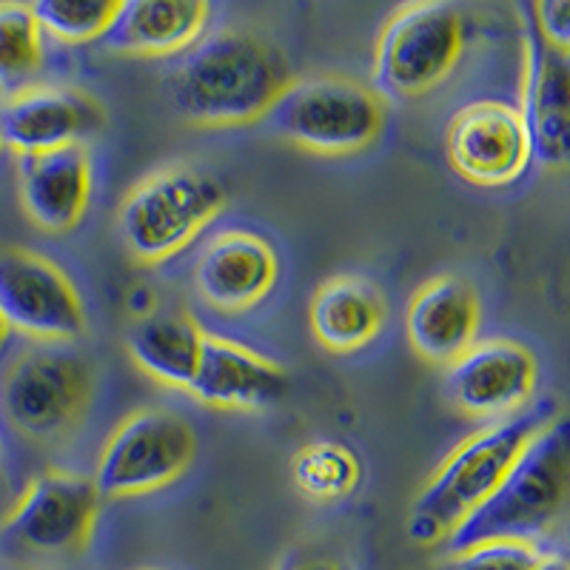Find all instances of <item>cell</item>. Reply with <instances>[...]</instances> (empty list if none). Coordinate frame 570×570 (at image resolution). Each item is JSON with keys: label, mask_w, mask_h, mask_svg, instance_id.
<instances>
[{"label": "cell", "mask_w": 570, "mask_h": 570, "mask_svg": "<svg viewBox=\"0 0 570 570\" xmlns=\"http://www.w3.org/2000/svg\"><path fill=\"white\" fill-rule=\"evenodd\" d=\"M40 29L60 43H91L106 35L117 3L106 0H40L32 3Z\"/></svg>", "instance_id": "24"}, {"label": "cell", "mask_w": 570, "mask_h": 570, "mask_svg": "<svg viewBox=\"0 0 570 570\" xmlns=\"http://www.w3.org/2000/svg\"><path fill=\"white\" fill-rule=\"evenodd\" d=\"M465 12L456 3L396 9L376 43L374 83L389 98H420L454 71L465 46Z\"/></svg>", "instance_id": "7"}, {"label": "cell", "mask_w": 570, "mask_h": 570, "mask_svg": "<svg viewBox=\"0 0 570 570\" xmlns=\"http://www.w3.org/2000/svg\"><path fill=\"white\" fill-rule=\"evenodd\" d=\"M385 325V299L363 277H334L312 299V331L323 348L334 354L363 351Z\"/></svg>", "instance_id": "20"}, {"label": "cell", "mask_w": 570, "mask_h": 570, "mask_svg": "<svg viewBox=\"0 0 570 570\" xmlns=\"http://www.w3.org/2000/svg\"><path fill=\"white\" fill-rule=\"evenodd\" d=\"M288 83L283 58L266 40L217 29L183 52L169 75V95L191 124L246 126L263 120Z\"/></svg>", "instance_id": "1"}, {"label": "cell", "mask_w": 570, "mask_h": 570, "mask_svg": "<svg viewBox=\"0 0 570 570\" xmlns=\"http://www.w3.org/2000/svg\"><path fill=\"white\" fill-rule=\"evenodd\" d=\"M91 365L69 343H35L9 360L0 376V405L14 431L32 440H58L86 414Z\"/></svg>", "instance_id": "5"}, {"label": "cell", "mask_w": 570, "mask_h": 570, "mask_svg": "<svg viewBox=\"0 0 570 570\" xmlns=\"http://www.w3.org/2000/svg\"><path fill=\"white\" fill-rule=\"evenodd\" d=\"M544 557L531 542H480L451 553L448 570H537Z\"/></svg>", "instance_id": "25"}, {"label": "cell", "mask_w": 570, "mask_h": 570, "mask_svg": "<svg viewBox=\"0 0 570 570\" xmlns=\"http://www.w3.org/2000/svg\"><path fill=\"white\" fill-rule=\"evenodd\" d=\"M100 499L95 480L78 473H43L18 499L0 528V551L29 559L80 553L98 522Z\"/></svg>", "instance_id": "9"}, {"label": "cell", "mask_w": 570, "mask_h": 570, "mask_svg": "<svg viewBox=\"0 0 570 570\" xmlns=\"http://www.w3.org/2000/svg\"><path fill=\"white\" fill-rule=\"evenodd\" d=\"M570 508V414L551 416L519 451L485 505L448 539L451 553L480 542H531L557 528Z\"/></svg>", "instance_id": "2"}, {"label": "cell", "mask_w": 570, "mask_h": 570, "mask_svg": "<svg viewBox=\"0 0 570 570\" xmlns=\"http://www.w3.org/2000/svg\"><path fill=\"white\" fill-rule=\"evenodd\" d=\"M537 391V360L513 340L473 343L448 365L445 394L468 416H513Z\"/></svg>", "instance_id": "13"}, {"label": "cell", "mask_w": 570, "mask_h": 570, "mask_svg": "<svg viewBox=\"0 0 570 570\" xmlns=\"http://www.w3.org/2000/svg\"><path fill=\"white\" fill-rule=\"evenodd\" d=\"M445 146L451 166L476 186H508L533 160L522 111L499 100L462 106L448 126Z\"/></svg>", "instance_id": "11"}, {"label": "cell", "mask_w": 570, "mask_h": 570, "mask_svg": "<svg viewBox=\"0 0 570 570\" xmlns=\"http://www.w3.org/2000/svg\"><path fill=\"white\" fill-rule=\"evenodd\" d=\"M277 570H343L337 562L323 557H288Z\"/></svg>", "instance_id": "27"}, {"label": "cell", "mask_w": 570, "mask_h": 570, "mask_svg": "<svg viewBox=\"0 0 570 570\" xmlns=\"http://www.w3.org/2000/svg\"><path fill=\"white\" fill-rule=\"evenodd\" d=\"M548 420L551 409L539 405L491 422L462 440L414 499L409 537L416 544H440L454 537L462 522L491 499L519 451Z\"/></svg>", "instance_id": "3"}, {"label": "cell", "mask_w": 570, "mask_h": 570, "mask_svg": "<svg viewBox=\"0 0 570 570\" xmlns=\"http://www.w3.org/2000/svg\"><path fill=\"white\" fill-rule=\"evenodd\" d=\"M197 454L191 422L169 409H142L106 442L95 485L104 499L142 497L175 482Z\"/></svg>", "instance_id": "8"}, {"label": "cell", "mask_w": 570, "mask_h": 570, "mask_svg": "<svg viewBox=\"0 0 570 570\" xmlns=\"http://www.w3.org/2000/svg\"><path fill=\"white\" fill-rule=\"evenodd\" d=\"M206 331L180 314H142L126 334L135 365L171 389L191 385L200 365Z\"/></svg>", "instance_id": "21"}, {"label": "cell", "mask_w": 570, "mask_h": 570, "mask_svg": "<svg viewBox=\"0 0 570 570\" xmlns=\"http://www.w3.org/2000/svg\"><path fill=\"white\" fill-rule=\"evenodd\" d=\"M212 7L203 0H124L100 46L117 55H180L206 35Z\"/></svg>", "instance_id": "18"}, {"label": "cell", "mask_w": 570, "mask_h": 570, "mask_svg": "<svg viewBox=\"0 0 570 570\" xmlns=\"http://www.w3.org/2000/svg\"><path fill=\"white\" fill-rule=\"evenodd\" d=\"M0 317L38 343H71L86 328L83 299L52 259L0 248Z\"/></svg>", "instance_id": "10"}, {"label": "cell", "mask_w": 570, "mask_h": 570, "mask_svg": "<svg viewBox=\"0 0 570 570\" xmlns=\"http://www.w3.org/2000/svg\"><path fill=\"white\" fill-rule=\"evenodd\" d=\"M9 325H7V320L0 317V351H3V345H7V340H9Z\"/></svg>", "instance_id": "29"}, {"label": "cell", "mask_w": 570, "mask_h": 570, "mask_svg": "<svg viewBox=\"0 0 570 570\" xmlns=\"http://www.w3.org/2000/svg\"><path fill=\"white\" fill-rule=\"evenodd\" d=\"M533 29L553 52L570 58V0H542L533 3Z\"/></svg>", "instance_id": "26"}, {"label": "cell", "mask_w": 570, "mask_h": 570, "mask_svg": "<svg viewBox=\"0 0 570 570\" xmlns=\"http://www.w3.org/2000/svg\"><path fill=\"white\" fill-rule=\"evenodd\" d=\"M279 259L272 243L246 228L214 234L195 263V288L214 312H248L272 294Z\"/></svg>", "instance_id": "14"}, {"label": "cell", "mask_w": 570, "mask_h": 570, "mask_svg": "<svg viewBox=\"0 0 570 570\" xmlns=\"http://www.w3.org/2000/svg\"><path fill=\"white\" fill-rule=\"evenodd\" d=\"M519 111L531 137L533 160L544 169H570V58L553 52L533 27L525 32Z\"/></svg>", "instance_id": "15"}, {"label": "cell", "mask_w": 570, "mask_h": 570, "mask_svg": "<svg viewBox=\"0 0 570 570\" xmlns=\"http://www.w3.org/2000/svg\"><path fill=\"white\" fill-rule=\"evenodd\" d=\"M537 570H570V562L562 557H544Z\"/></svg>", "instance_id": "28"}, {"label": "cell", "mask_w": 570, "mask_h": 570, "mask_svg": "<svg viewBox=\"0 0 570 570\" xmlns=\"http://www.w3.org/2000/svg\"><path fill=\"white\" fill-rule=\"evenodd\" d=\"M20 203L35 226L69 232L83 220L91 197V163L83 146L20 157Z\"/></svg>", "instance_id": "19"}, {"label": "cell", "mask_w": 570, "mask_h": 570, "mask_svg": "<svg viewBox=\"0 0 570 570\" xmlns=\"http://www.w3.org/2000/svg\"><path fill=\"white\" fill-rule=\"evenodd\" d=\"M294 485L308 499L317 502H337L345 499L363 476L360 456L343 442H312L299 448L292 462Z\"/></svg>", "instance_id": "23"}, {"label": "cell", "mask_w": 570, "mask_h": 570, "mask_svg": "<svg viewBox=\"0 0 570 570\" xmlns=\"http://www.w3.org/2000/svg\"><path fill=\"white\" fill-rule=\"evenodd\" d=\"M43 71V29L27 3H0V91L14 98Z\"/></svg>", "instance_id": "22"}, {"label": "cell", "mask_w": 570, "mask_h": 570, "mask_svg": "<svg viewBox=\"0 0 570 570\" xmlns=\"http://www.w3.org/2000/svg\"><path fill=\"white\" fill-rule=\"evenodd\" d=\"M409 343L428 363L451 365L460 360L480 331V297L454 274H442L414 294L405 314Z\"/></svg>", "instance_id": "17"}, {"label": "cell", "mask_w": 570, "mask_h": 570, "mask_svg": "<svg viewBox=\"0 0 570 570\" xmlns=\"http://www.w3.org/2000/svg\"><path fill=\"white\" fill-rule=\"evenodd\" d=\"M0 149H3V137H0Z\"/></svg>", "instance_id": "30"}, {"label": "cell", "mask_w": 570, "mask_h": 570, "mask_svg": "<svg viewBox=\"0 0 570 570\" xmlns=\"http://www.w3.org/2000/svg\"><path fill=\"white\" fill-rule=\"evenodd\" d=\"M285 140L314 155H356L368 149L385 126L383 100L348 78L292 80L266 115Z\"/></svg>", "instance_id": "6"}, {"label": "cell", "mask_w": 570, "mask_h": 570, "mask_svg": "<svg viewBox=\"0 0 570 570\" xmlns=\"http://www.w3.org/2000/svg\"><path fill=\"white\" fill-rule=\"evenodd\" d=\"M188 391L214 409L254 411L277 405L292 391V380L277 363L259 356L257 351L206 334L200 365Z\"/></svg>", "instance_id": "16"}, {"label": "cell", "mask_w": 570, "mask_h": 570, "mask_svg": "<svg viewBox=\"0 0 570 570\" xmlns=\"http://www.w3.org/2000/svg\"><path fill=\"white\" fill-rule=\"evenodd\" d=\"M226 208V188L195 166H169L142 177L120 206V234L140 263H160L195 240Z\"/></svg>", "instance_id": "4"}, {"label": "cell", "mask_w": 570, "mask_h": 570, "mask_svg": "<svg viewBox=\"0 0 570 570\" xmlns=\"http://www.w3.org/2000/svg\"><path fill=\"white\" fill-rule=\"evenodd\" d=\"M106 126V109L89 91L71 86H32L0 109L3 146L27 155L80 146Z\"/></svg>", "instance_id": "12"}]
</instances>
